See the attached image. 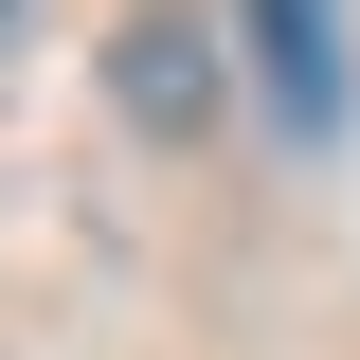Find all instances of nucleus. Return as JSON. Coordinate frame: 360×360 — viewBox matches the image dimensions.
Instances as JSON below:
<instances>
[{
  "label": "nucleus",
  "instance_id": "nucleus-1",
  "mask_svg": "<svg viewBox=\"0 0 360 360\" xmlns=\"http://www.w3.org/2000/svg\"><path fill=\"white\" fill-rule=\"evenodd\" d=\"M108 90H127V127H198L217 108V18L198 0H144L127 37H108Z\"/></svg>",
  "mask_w": 360,
  "mask_h": 360
},
{
  "label": "nucleus",
  "instance_id": "nucleus-2",
  "mask_svg": "<svg viewBox=\"0 0 360 360\" xmlns=\"http://www.w3.org/2000/svg\"><path fill=\"white\" fill-rule=\"evenodd\" d=\"M252 72H270V127L324 144L342 127V0H252Z\"/></svg>",
  "mask_w": 360,
  "mask_h": 360
}]
</instances>
